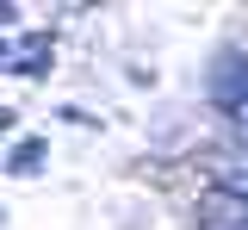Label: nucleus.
I'll list each match as a JSON object with an SVG mask.
<instances>
[{
    "label": "nucleus",
    "instance_id": "nucleus-1",
    "mask_svg": "<svg viewBox=\"0 0 248 230\" xmlns=\"http://www.w3.org/2000/svg\"><path fill=\"white\" fill-rule=\"evenodd\" d=\"M205 181H211L217 199L248 205V149H217V156H205Z\"/></svg>",
    "mask_w": 248,
    "mask_h": 230
},
{
    "label": "nucleus",
    "instance_id": "nucleus-2",
    "mask_svg": "<svg viewBox=\"0 0 248 230\" xmlns=\"http://www.w3.org/2000/svg\"><path fill=\"white\" fill-rule=\"evenodd\" d=\"M205 218H211V230H248V212H230V199H211Z\"/></svg>",
    "mask_w": 248,
    "mask_h": 230
},
{
    "label": "nucleus",
    "instance_id": "nucleus-3",
    "mask_svg": "<svg viewBox=\"0 0 248 230\" xmlns=\"http://www.w3.org/2000/svg\"><path fill=\"white\" fill-rule=\"evenodd\" d=\"M37 162H44V137H31V143H19V149H13V162H6V168H13V174H31Z\"/></svg>",
    "mask_w": 248,
    "mask_h": 230
}]
</instances>
